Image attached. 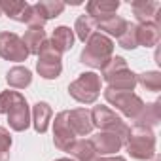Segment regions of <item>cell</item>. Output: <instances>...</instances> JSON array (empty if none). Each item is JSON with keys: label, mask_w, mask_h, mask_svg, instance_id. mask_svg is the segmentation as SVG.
Masks as SVG:
<instances>
[{"label": "cell", "mask_w": 161, "mask_h": 161, "mask_svg": "<svg viewBox=\"0 0 161 161\" xmlns=\"http://www.w3.org/2000/svg\"><path fill=\"white\" fill-rule=\"evenodd\" d=\"M114 47H116V44H114L112 38H108L106 34L95 31L87 38L82 53H80V63H84V64H87L91 68H99L101 70L104 66V63L110 57H114Z\"/></svg>", "instance_id": "1"}, {"label": "cell", "mask_w": 161, "mask_h": 161, "mask_svg": "<svg viewBox=\"0 0 161 161\" xmlns=\"http://www.w3.org/2000/svg\"><path fill=\"white\" fill-rule=\"evenodd\" d=\"M127 153L136 161H150L155 152V133L150 127L135 125L129 127V138L125 142Z\"/></svg>", "instance_id": "2"}, {"label": "cell", "mask_w": 161, "mask_h": 161, "mask_svg": "<svg viewBox=\"0 0 161 161\" xmlns=\"http://www.w3.org/2000/svg\"><path fill=\"white\" fill-rule=\"evenodd\" d=\"M101 91H103V80L97 72H82L68 86V95L82 104H95Z\"/></svg>", "instance_id": "3"}, {"label": "cell", "mask_w": 161, "mask_h": 161, "mask_svg": "<svg viewBox=\"0 0 161 161\" xmlns=\"http://www.w3.org/2000/svg\"><path fill=\"white\" fill-rule=\"evenodd\" d=\"M91 121H93V127H97L99 131H108V133H116L123 146L129 138V125L121 119L119 114H116V110H112L110 106L106 104H95L91 110Z\"/></svg>", "instance_id": "4"}, {"label": "cell", "mask_w": 161, "mask_h": 161, "mask_svg": "<svg viewBox=\"0 0 161 161\" xmlns=\"http://www.w3.org/2000/svg\"><path fill=\"white\" fill-rule=\"evenodd\" d=\"M104 101L114 106L116 110H119L127 119H136V116L140 114V110L144 108V101L135 93V91H118V89H110L106 87L103 91Z\"/></svg>", "instance_id": "5"}, {"label": "cell", "mask_w": 161, "mask_h": 161, "mask_svg": "<svg viewBox=\"0 0 161 161\" xmlns=\"http://www.w3.org/2000/svg\"><path fill=\"white\" fill-rule=\"evenodd\" d=\"M0 57L12 63H23L29 59V51L19 34L10 31L0 32Z\"/></svg>", "instance_id": "6"}, {"label": "cell", "mask_w": 161, "mask_h": 161, "mask_svg": "<svg viewBox=\"0 0 161 161\" xmlns=\"http://www.w3.org/2000/svg\"><path fill=\"white\" fill-rule=\"evenodd\" d=\"M74 140H76V135H74V131L70 129L66 110H63V112H59V114L55 116V119H53V144H55L57 150L66 152Z\"/></svg>", "instance_id": "7"}, {"label": "cell", "mask_w": 161, "mask_h": 161, "mask_svg": "<svg viewBox=\"0 0 161 161\" xmlns=\"http://www.w3.org/2000/svg\"><path fill=\"white\" fill-rule=\"evenodd\" d=\"M89 142L93 144L97 155H118V152L123 148L121 138L116 133H108V131H99L95 133Z\"/></svg>", "instance_id": "8"}, {"label": "cell", "mask_w": 161, "mask_h": 161, "mask_svg": "<svg viewBox=\"0 0 161 161\" xmlns=\"http://www.w3.org/2000/svg\"><path fill=\"white\" fill-rule=\"evenodd\" d=\"M6 116H8L10 129L15 131V133H23V131H27L31 127V106H29V103H27L25 97H21L12 106V110Z\"/></svg>", "instance_id": "9"}, {"label": "cell", "mask_w": 161, "mask_h": 161, "mask_svg": "<svg viewBox=\"0 0 161 161\" xmlns=\"http://www.w3.org/2000/svg\"><path fill=\"white\" fill-rule=\"evenodd\" d=\"M68 116V123L70 129L74 131L76 136H87L93 133V121H91V112L87 108H74V110H66Z\"/></svg>", "instance_id": "10"}, {"label": "cell", "mask_w": 161, "mask_h": 161, "mask_svg": "<svg viewBox=\"0 0 161 161\" xmlns=\"http://www.w3.org/2000/svg\"><path fill=\"white\" fill-rule=\"evenodd\" d=\"M119 6H121L119 0H91V2L86 4V14L95 23H99L110 15H116Z\"/></svg>", "instance_id": "11"}, {"label": "cell", "mask_w": 161, "mask_h": 161, "mask_svg": "<svg viewBox=\"0 0 161 161\" xmlns=\"http://www.w3.org/2000/svg\"><path fill=\"white\" fill-rule=\"evenodd\" d=\"M51 118H53V110H51V106H49L46 101H38V103L31 108V125H32L34 131L40 133V135L47 133L49 123H51Z\"/></svg>", "instance_id": "12"}, {"label": "cell", "mask_w": 161, "mask_h": 161, "mask_svg": "<svg viewBox=\"0 0 161 161\" xmlns=\"http://www.w3.org/2000/svg\"><path fill=\"white\" fill-rule=\"evenodd\" d=\"M104 82L108 84L110 89H118V91H135L136 87V74L127 66L108 78H104Z\"/></svg>", "instance_id": "13"}, {"label": "cell", "mask_w": 161, "mask_h": 161, "mask_svg": "<svg viewBox=\"0 0 161 161\" xmlns=\"http://www.w3.org/2000/svg\"><path fill=\"white\" fill-rule=\"evenodd\" d=\"M136 40L142 47H155L161 40V27H157L153 21L136 25Z\"/></svg>", "instance_id": "14"}, {"label": "cell", "mask_w": 161, "mask_h": 161, "mask_svg": "<svg viewBox=\"0 0 161 161\" xmlns=\"http://www.w3.org/2000/svg\"><path fill=\"white\" fill-rule=\"evenodd\" d=\"M6 84L14 89H27L31 84H32V72L31 68L27 66H21V64H15L8 70L6 74Z\"/></svg>", "instance_id": "15"}, {"label": "cell", "mask_w": 161, "mask_h": 161, "mask_svg": "<svg viewBox=\"0 0 161 161\" xmlns=\"http://www.w3.org/2000/svg\"><path fill=\"white\" fill-rule=\"evenodd\" d=\"M159 121H161V103L153 101V103H144V108L136 116L135 125H144L153 129L155 125H159Z\"/></svg>", "instance_id": "16"}, {"label": "cell", "mask_w": 161, "mask_h": 161, "mask_svg": "<svg viewBox=\"0 0 161 161\" xmlns=\"http://www.w3.org/2000/svg\"><path fill=\"white\" fill-rule=\"evenodd\" d=\"M161 8L159 2H153V0H135L131 2V10H133V15L136 17V25L140 23H148V21H153L155 19V12Z\"/></svg>", "instance_id": "17"}, {"label": "cell", "mask_w": 161, "mask_h": 161, "mask_svg": "<svg viewBox=\"0 0 161 161\" xmlns=\"http://www.w3.org/2000/svg\"><path fill=\"white\" fill-rule=\"evenodd\" d=\"M74 40H76V36H74V31H72L70 27H66V25H59V27L53 29L51 44L55 46L57 51H61V53L70 51V49L74 47Z\"/></svg>", "instance_id": "18"}, {"label": "cell", "mask_w": 161, "mask_h": 161, "mask_svg": "<svg viewBox=\"0 0 161 161\" xmlns=\"http://www.w3.org/2000/svg\"><path fill=\"white\" fill-rule=\"evenodd\" d=\"M66 153H70V157L74 161H93L97 157V152L93 148V144L89 142V138H76L70 148L66 150Z\"/></svg>", "instance_id": "19"}, {"label": "cell", "mask_w": 161, "mask_h": 161, "mask_svg": "<svg viewBox=\"0 0 161 161\" xmlns=\"http://www.w3.org/2000/svg\"><path fill=\"white\" fill-rule=\"evenodd\" d=\"M27 0H0V12L17 23H25V14L29 10Z\"/></svg>", "instance_id": "20"}, {"label": "cell", "mask_w": 161, "mask_h": 161, "mask_svg": "<svg viewBox=\"0 0 161 161\" xmlns=\"http://www.w3.org/2000/svg\"><path fill=\"white\" fill-rule=\"evenodd\" d=\"M127 19H123L121 15H110V17H106V19H103V21H99L97 23V29H99V32H103V34H106L108 38H112V36H116V38H119L121 36V32L127 29Z\"/></svg>", "instance_id": "21"}, {"label": "cell", "mask_w": 161, "mask_h": 161, "mask_svg": "<svg viewBox=\"0 0 161 161\" xmlns=\"http://www.w3.org/2000/svg\"><path fill=\"white\" fill-rule=\"evenodd\" d=\"M21 40H23L29 55H38L40 47L47 40V36H46L44 29H29V31H25V34L21 36Z\"/></svg>", "instance_id": "22"}, {"label": "cell", "mask_w": 161, "mask_h": 161, "mask_svg": "<svg viewBox=\"0 0 161 161\" xmlns=\"http://www.w3.org/2000/svg\"><path fill=\"white\" fill-rule=\"evenodd\" d=\"M74 36L80 40V42H87V38L97 31V23L87 15V14H84V15H80L78 19H76V23H74Z\"/></svg>", "instance_id": "23"}, {"label": "cell", "mask_w": 161, "mask_h": 161, "mask_svg": "<svg viewBox=\"0 0 161 161\" xmlns=\"http://www.w3.org/2000/svg\"><path fill=\"white\" fill-rule=\"evenodd\" d=\"M34 6H36V10L40 12V15L46 21L59 17L64 12V8H66V4L61 2V0H40V2H36Z\"/></svg>", "instance_id": "24"}, {"label": "cell", "mask_w": 161, "mask_h": 161, "mask_svg": "<svg viewBox=\"0 0 161 161\" xmlns=\"http://www.w3.org/2000/svg\"><path fill=\"white\" fill-rule=\"evenodd\" d=\"M136 86H142L148 91H161V72L157 70H146L142 74H136Z\"/></svg>", "instance_id": "25"}, {"label": "cell", "mask_w": 161, "mask_h": 161, "mask_svg": "<svg viewBox=\"0 0 161 161\" xmlns=\"http://www.w3.org/2000/svg\"><path fill=\"white\" fill-rule=\"evenodd\" d=\"M36 72L44 80H57L63 72L61 61H36Z\"/></svg>", "instance_id": "26"}, {"label": "cell", "mask_w": 161, "mask_h": 161, "mask_svg": "<svg viewBox=\"0 0 161 161\" xmlns=\"http://www.w3.org/2000/svg\"><path fill=\"white\" fill-rule=\"evenodd\" d=\"M118 46L131 51L138 47V40H136V23H127V29L121 32V36L118 38Z\"/></svg>", "instance_id": "27"}, {"label": "cell", "mask_w": 161, "mask_h": 161, "mask_svg": "<svg viewBox=\"0 0 161 161\" xmlns=\"http://www.w3.org/2000/svg\"><path fill=\"white\" fill-rule=\"evenodd\" d=\"M123 68H127V61L123 57H119V55H114V57H110L104 63V66L101 68V74L99 76H103L101 80H104V78H108V76H112V74H116V72H119Z\"/></svg>", "instance_id": "28"}, {"label": "cell", "mask_w": 161, "mask_h": 161, "mask_svg": "<svg viewBox=\"0 0 161 161\" xmlns=\"http://www.w3.org/2000/svg\"><path fill=\"white\" fill-rule=\"evenodd\" d=\"M38 61H61L63 63V53L55 49V46L51 44V40H46L38 51Z\"/></svg>", "instance_id": "29"}, {"label": "cell", "mask_w": 161, "mask_h": 161, "mask_svg": "<svg viewBox=\"0 0 161 161\" xmlns=\"http://www.w3.org/2000/svg\"><path fill=\"white\" fill-rule=\"evenodd\" d=\"M21 97H23V95H21L19 91H12V89L2 91V93H0V114H8V112L12 110V106H14Z\"/></svg>", "instance_id": "30"}, {"label": "cell", "mask_w": 161, "mask_h": 161, "mask_svg": "<svg viewBox=\"0 0 161 161\" xmlns=\"http://www.w3.org/2000/svg\"><path fill=\"white\" fill-rule=\"evenodd\" d=\"M25 23H27V27H29V29H44L46 19L40 15V12L36 10V6H34V4H31V6H29V10H27V14H25Z\"/></svg>", "instance_id": "31"}, {"label": "cell", "mask_w": 161, "mask_h": 161, "mask_svg": "<svg viewBox=\"0 0 161 161\" xmlns=\"http://www.w3.org/2000/svg\"><path fill=\"white\" fill-rule=\"evenodd\" d=\"M14 140H12V135L6 127H0V152H10Z\"/></svg>", "instance_id": "32"}, {"label": "cell", "mask_w": 161, "mask_h": 161, "mask_svg": "<svg viewBox=\"0 0 161 161\" xmlns=\"http://www.w3.org/2000/svg\"><path fill=\"white\" fill-rule=\"evenodd\" d=\"M93 161H127L123 155H97Z\"/></svg>", "instance_id": "33"}, {"label": "cell", "mask_w": 161, "mask_h": 161, "mask_svg": "<svg viewBox=\"0 0 161 161\" xmlns=\"http://www.w3.org/2000/svg\"><path fill=\"white\" fill-rule=\"evenodd\" d=\"M0 161H10V152H0Z\"/></svg>", "instance_id": "34"}, {"label": "cell", "mask_w": 161, "mask_h": 161, "mask_svg": "<svg viewBox=\"0 0 161 161\" xmlns=\"http://www.w3.org/2000/svg\"><path fill=\"white\" fill-rule=\"evenodd\" d=\"M55 161H74L72 157H59V159H55Z\"/></svg>", "instance_id": "35"}, {"label": "cell", "mask_w": 161, "mask_h": 161, "mask_svg": "<svg viewBox=\"0 0 161 161\" xmlns=\"http://www.w3.org/2000/svg\"><path fill=\"white\" fill-rule=\"evenodd\" d=\"M150 161H159V155H157V153H155V155H153V157H152V159H150Z\"/></svg>", "instance_id": "36"}, {"label": "cell", "mask_w": 161, "mask_h": 161, "mask_svg": "<svg viewBox=\"0 0 161 161\" xmlns=\"http://www.w3.org/2000/svg\"><path fill=\"white\" fill-rule=\"evenodd\" d=\"M0 15H2V12H0Z\"/></svg>", "instance_id": "37"}]
</instances>
